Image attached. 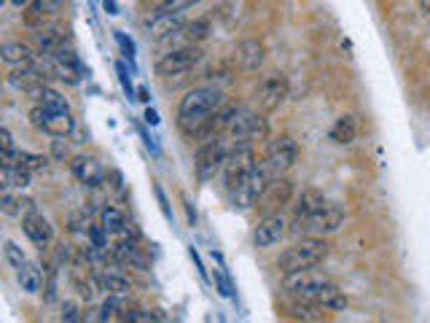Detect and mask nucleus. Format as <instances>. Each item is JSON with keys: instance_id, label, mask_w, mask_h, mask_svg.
<instances>
[{"instance_id": "obj_1", "label": "nucleus", "mask_w": 430, "mask_h": 323, "mask_svg": "<svg viewBox=\"0 0 430 323\" xmlns=\"http://www.w3.org/2000/svg\"><path fill=\"white\" fill-rule=\"evenodd\" d=\"M224 89L221 86H196V89H189L186 97L178 102V114H175V121H178V130L186 137H194L202 124H205L221 105H224Z\"/></svg>"}, {"instance_id": "obj_2", "label": "nucleus", "mask_w": 430, "mask_h": 323, "mask_svg": "<svg viewBox=\"0 0 430 323\" xmlns=\"http://www.w3.org/2000/svg\"><path fill=\"white\" fill-rule=\"evenodd\" d=\"M282 289L288 291L296 299H307L315 305L326 307V310H344L347 307V296L344 291L320 275H312L310 270H301V273H288L282 280Z\"/></svg>"}, {"instance_id": "obj_3", "label": "nucleus", "mask_w": 430, "mask_h": 323, "mask_svg": "<svg viewBox=\"0 0 430 323\" xmlns=\"http://www.w3.org/2000/svg\"><path fill=\"white\" fill-rule=\"evenodd\" d=\"M328 251H331V245H328L326 238H320V235H304L296 245L285 248V251L280 254L277 267H280L285 275L301 273V270H312V267H317V264L326 261Z\"/></svg>"}, {"instance_id": "obj_4", "label": "nucleus", "mask_w": 430, "mask_h": 323, "mask_svg": "<svg viewBox=\"0 0 430 323\" xmlns=\"http://www.w3.org/2000/svg\"><path fill=\"white\" fill-rule=\"evenodd\" d=\"M224 137L237 149V146H250L253 140H266L269 137V124L264 116H258L248 108H240L237 116L231 119L229 130L224 132Z\"/></svg>"}, {"instance_id": "obj_5", "label": "nucleus", "mask_w": 430, "mask_h": 323, "mask_svg": "<svg viewBox=\"0 0 430 323\" xmlns=\"http://www.w3.org/2000/svg\"><path fill=\"white\" fill-rule=\"evenodd\" d=\"M231 151H234V146H231L224 135L213 137V140H205V143L199 146V151H196V159H194V167H196L199 181L215 178V172L224 170L226 159H229V153Z\"/></svg>"}, {"instance_id": "obj_6", "label": "nucleus", "mask_w": 430, "mask_h": 323, "mask_svg": "<svg viewBox=\"0 0 430 323\" xmlns=\"http://www.w3.org/2000/svg\"><path fill=\"white\" fill-rule=\"evenodd\" d=\"M342 224H344L342 205L328 202L323 210H317V213L310 216V219H293L291 232L293 235H320V238H326V235L339 232Z\"/></svg>"}, {"instance_id": "obj_7", "label": "nucleus", "mask_w": 430, "mask_h": 323, "mask_svg": "<svg viewBox=\"0 0 430 323\" xmlns=\"http://www.w3.org/2000/svg\"><path fill=\"white\" fill-rule=\"evenodd\" d=\"M205 60V51L199 49L196 43H189V46H180V49H172L167 54H162L156 60V76L162 78H170V76H178V73H189L194 70L199 62Z\"/></svg>"}, {"instance_id": "obj_8", "label": "nucleus", "mask_w": 430, "mask_h": 323, "mask_svg": "<svg viewBox=\"0 0 430 323\" xmlns=\"http://www.w3.org/2000/svg\"><path fill=\"white\" fill-rule=\"evenodd\" d=\"M299 159V146L291 135H280L275 140H269L266 153H264V167L269 170L272 178H280L291 170Z\"/></svg>"}, {"instance_id": "obj_9", "label": "nucleus", "mask_w": 430, "mask_h": 323, "mask_svg": "<svg viewBox=\"0 0 430 323\" xmlns=\"http://www.w3.org/2000/svg\"><path fill=\"white\" fill-rule=\"evenodd\" d=\"M256 153H253L250 146H237L234 151L229 153V159H226L224 165V181L229 194H234L250 178V172L256 170Z\"/></svg>"}, {"instance_id": "obj_10", "label": "nucleus", "mask_w": 430, "mask_h": 323, "mask_svg": "<svg viewBox=\"0 0 430 323\" xmlns=\"http://www.w3.org/2000/svg\"><path fill=\"white\" fill-rule=\"evenodd\" d=\"M30 124L52 137H68L76 130V121L70 116V111H49L43 105H35L30 111Z\"/></svg>"}, {"instance_id": "obj_11", "label": "nucleus", "mask_w": 430, "mask_h": 323, "mask_svg": "<svg viewBox=\"0 0 430 323\" xmlns=\"http://www.w3.org/2000/svg\"><path fill=\"white\" fill-rule=\"evenodd\" d=\"M272 184V175H269V170L264 167V162L261 165H256V170L250 172V178L242 184L231 197H234V205L237 207H242V210H248V207H253V205L258 202V197L266 191V186Z\"/></svg>"}, {"instance_id": "obj_12", "label": "nucleus", "mask_w": 430, "mask_h": 323, "mask_svg": "<svg viewBox=\"0 0 430 323\" xmlns=\"http://www.w3.org/2000/svg\"><path fill=\"white\" fill-rule=\"evenodd\" d=\"M285 97H288V78L282 73L264 76V81L258 84V108L264 114H272V111H277L282 105Z\"/></svg>"}, {"instance_id": "obj_13", "label": "nucleus", "mask_w": 430, "mask_h": 323, "mask_svg": "<svg viewBox=\"0 0 430 323\" xmlns=\"http://www.w3.org/2000/svg\"><path fill=\"white\" fill-rule=\"evenodd\" d=\"M189 27V17L186 11H170V14H154L145 22V33L151 41H164L172 35L183 33Z\"/></svg>"}, {"instance_id": "obj_14", "label": "nucleus", "mask_w": 430, "mask_h": 323, "mask_svg": "<svg viewBox=\"0 0 430 323\" xmlns=\"http://www.w3.org/2000/svg\"><path fill=\"white\" fill-rule=\"evenodd\" d=\"M293 200V184L288 178H272V184L266 186V191L258 197L256 207L264 213V216H269V213H280V207H285V205H291Z\"/></svg>"}, {"instance_id": "obj_15", "label": "nucleus", "mask_w": 430, "mask_h": 323, "mask_svg": "<svg viewBox=\"0 0 430 323\" xmlns=\"http://www.w3.org/2000/svg\"><path fill=\"white\" fill-rule=\"evenodd\" d=\"M285 232H288V221L280 213H269V216H264L256 224V229H253V245L256 248H272V245H277L280 240L285 238Z\"/></svg>"}, {"instance_id": "obj_16", "label": "nucleus", "mask_w": 430, "mask_h": 323, "mask_svg": "<svg viewBox=\"0 0 430 323\" xmlns=\"http://www.w3.org/2000/svg\"><path fill=\"white\" fill-rule=\"evenodd\" d=\"M70 172H73V178H76L78 184H84V186H89V188H97L105 184L103 165H100L94 156H84V153L73 156V159H70Z\"/></svg>"}, {"instance_id": "obj_17", "label": "nucleus", "mask_w": 430, "mask_h": 323, "mask_svg": "<svg viewBox=\"0 0 430 323\" xmlns=\"http://www.w3.org/2000/svg\"><path fill=\"white\" fill-rule=\"evenodd\" d=\"M237 111H240V105H229V102H224L210 119L202 124V130L194 135V140H199V143H205V140H213V137H221L229 130V124H231V119L237 116Z\"/></svg>"}, {"instance_id": "obj_18", "label": "nucleus", "mask_w": 430, "mask_h": 323, "mask_svg": "<svg viewBox=\"0 0 430 323\" xmlns=\"http://www.w3.org/2000/svg\"><path fill=\"white\" fill-rule=\"evenodd\" d=\"M6 84L17 92H35L38 86H43V70H38L35 65H17L8 70Z\"/></svg>"}, {"instance_id": "obj_19", "label": "nucleus", "mask_w": 430, "mask_h": 323, "mask_svg": "<svg viewBox=\"0 0 430 323\" xmlns=\"http://www.w3.org/2000/svg\"><path fill=\"white\" fill-rule=\"evenodd\" d=\"M22 232L27 235L30 242H35L38 248H46L49 242L54 240V226L41 213H30L22 219Z\"/></svg>"}, {"instance_id": "obj_20", "label": "nucleus", "mask_w": 430, "mask_h": 323, "mask_svg": "<svg viewBox=\"0 0 430 323\" xmlns=\"http://www.w3.org/2000/svg\"><path fill=\"white\" fill-rule=\"evenodd\" d=\"M33 41H35V49L41 51L43 57H54L59 49H65V30L46 25L41 30H35Z\"/></svg>"}, {"instance_id": "obj_21", "label": "nucleus", "mask_w": 430, "mask_h": 323, "mask_svg": "<svg viewBox=\"0 0 430 323\" xmlns=\"http://www.w3.org/2000/svg\"><path fill=\"white\" fill-rule=\"evenodd\" d=\"M326 205H328V200L323 191H317V188H304V191L299 194L296 205H293V219H310V216H315L317 210H323Z\"/></svg>"}, {"instance_id": "obj_22", "label": "nucleus", "mask_w": 430, "mask_h": 323, "mask_svg": "<svg viewBox=\"0 0 430 323\" xmlns=\"http://www.w3.org/2000/svg\"><path fill=\"white\" fill-rule=\"evenodd\" d=\"M237 60H240V68L245 73H256L264 65V43L256 41V38L242 41L240 49H237Z\"/></svg>"}, {"instance_id": "obj_23", "label": "nucleus", "mask_w": 430, "mask_h": 323, "mask_svg": "<svg viewBox=\"0 0 430 323\" xmlns=\"http://www.w3.org/2000/svg\"><path fill=\"white\" fill-rule=\"evenodd\" d=\"M52 65H54V70L59 73V78H70V81H76V78L84 73V65H81V60L76 57V51L73 49L57 51L52 57Z\"/></svg>"}, {"instance_id": "obj_24", "label": "nucleus", "mask_w": 430, "mask_h": 323, "mask_svg": "<svg viewBox=\"0 0 430 323\" xmlns=\"http://www.w3.org/2000/svg\"><path fill=\"white\" fill-rule=\"evenodd\" d=\"M0 57L6 65L17 68V65H33L35 60V51L30 43H22V41H11V43H3L0 49Z\"/></svg>"}, {"instance_id": "obj_25", "label": "nucleus", "mask_w": 430, "mask_h": 323, "mask_svg": "<svg viewBox=\"0 0 430 323\" xmlns=\"http://www.w3.org/2000/svg\"><path fill=\"white\" fill-rule=\"evenodd\" d=\"M355 137H358V121H355V116H350V114L339 116L336 124L331 127V140L339 143V146H350Z\"/></svg>"}, {"instance_id": "obj_26", "label": "nucleus", "mask_w": 430, "mask_h": 323, "mask_svg": "<svg viewBox=\"0 0 430 323\" xmlns=\"http://www.w3.org/2000/svg\"><path fill=\"white\" fill-rule=\"evenodd\" d=\"M94 283L103 291H108V294H119V296H127L132 291V280L119 273H97L94 275Z\"/></svg>"}, {"instance_id": "obj_27", "label": "nucleus", "mask_w": 430, "mask_h": 323, "mask_svg": "<svg viewBox=\"0 0 430 323\" xmlns=\"http://www.w3.org/2000/svg\"><path fill=\"white\" fill-rule=\"evenodd\" d=\"M17 277L24 294H38L41 286H43V273H41V267L33 264V261H24L17 270Z\"/></svg>"}, {"instance_id": "obj_28", "label": "nucleus", "mask_w": 430, "mask_h": 323, "mask_svg": "<svg viewBox=\"0 0 430 323\" xmlns=\"http://www.w3.org/2000/svg\"><path fill=\"white\" fill-rule=\"evenodd\" d=\"M113 256L124 261V264H132V267H140V270H145L148 267V261H145V256L140 254V248L135 242H119V245H113Z\"/></svg>"}, {"instance_id": "obj_29", "label": "nucleus", "mask_w": 430, "mask_h": 323, "mask_svg": "<svg viewBox=\"0 0 430 323\" xmlns=\"http://www.w3.org/2000/svg\"><path fill=\"white\" fill-rule=\"evenodd\" d=\"M30 95H35L38 105H43V108H49V111H70L68 100H65L57 89H52V86H38V89L30 92Z\"/></svg>"}, {"instance_id": "obj_30", "label": "nucleus", "mask_w": 430, "mask_h": 323, "mask_svg": "<svg viewBox=\"0 0 430 323\" xmlns=\"http://www.w3.org/2000/svg\"><path fill=\"white\" fill-rule=\"evenodd\" d=\"M24 14H22V22L30 27V30H41V27H46V17L49 14H54V11H49L43 3H38V0H33L27 8H22Z\"/></svg>"}, {"instance_id": "obj_31", "label": "nucleus", "mask_w": 430, "mask_h": 323, "mask_svg": "<svg viewBox=\"0 0 430 323\" xmlns=\"http://www.w3.org/2000/svg\"><path fill=\"white\" fill-rule=\"evenodd\" d=\"M100 221H103V229L108 235H124L127 232V219H124V213H121L119 207H103V213H100Z\"/></svg>"}, {"instance_id": "obj_32", "label": "nucleus", "mask_w": 430, "mask_h": 323, "mask_svg": "<svg viewBox=\"0 0 430 323\" xmlns=\"http://www.w3.org/2000/svg\"><path fill=\"white\" fill-rule=\"evenodd\" d=\"M127 310H129V307H127V302H124V296H119V294H110L103 305H100V321L124 318V312H127Z\"/></svg>"}, {"instance_id": "obj_33", "label": "nucleus", "mask_w": 430, "mask_h": 323, "mask_svg": "<svg viewBox=\"0 0 430 323\" xmlns=\"http://www.w3.org/2000/svg\"><path fill=\"white\" fill-rule=\"evenodd\" d=\"M183 33L189 35L191 43H202L213 33V17H196L194 22H189V27Z\"/></svg>"}, {"instance_id": "obj_34", "label": "nucleus", "mask_w": 430, "mask_h": 323, "mask_svg": "<svg viewBox=\"0 0 430 323\" xmlns=\"http://www.w3.org/2000/svg\"><path fill=\"white\" fill-rule=\"evenodd\" d=\"M17 165H24L27 170L33 172H43L49 167V156H43V153H27V151H19V159Z\"/></svg>"}, {"instance_id": "obj_35", "label": "nucleus", "mask_w": 430, "mask_h": 323, "mask_svg": "<svg viewBox=\"0 0 430 323\" xmlns=\"http://www.w3.org/2000/svg\"><path fill=\"white\" fill-rule=\"evenodd\" d=\"M317 307H320V305H315V302H307V299H301V305H293L291 312H293V318H299V321H320L323 315L317 312Z\"/></svg>"}, {"instance_id": "obj_36", "label": "nucleus", "mask_w": 430, "mask_h": 323, "mask_svg": "<svg viewBox=\"0 0 430 323\" xmlns=\"http://www.w3.org/2000/svg\"><path fill=\"white\" fill-rule=\"evenodd\" d=\"M199 0H159L154 14H170V11H186L191 6H196Z\"/></svg>"}, {"instance_id": "obj_37", "label": "nucleus", "mask_w": 430, "mask_h": 323, "mask_svg": "<svg viewBox=\"0 0 430 323\" xmlns=\"http://www.w3.org/2000/svg\"><path fill=\"white\" fill-rule=\"evenodd\" d=\"M3 254H6V261H8L14 270H19V267L27 261V259H24V254H22V248H19V245H14V242H6Z\"/></svg>"}, {"instance_id": "obj_38", "label": "nucleus", "mask_w": 430, "mask_h": 323, "mask_svg": "<svg viewBox=\"0 0 430 323\" xmlns=\"http://www.w3.org/2000/svg\"><path fill=\"white\" fill-rule=\"evenodd\" d=\"M0 210H3L6 216H19V197L17 194L6 191V194H3V200H0Z\"/></svg>"}, {"instance_id": "obj_39", "label": "nucleus", "mask_w": 430, "mask_h": 323, "mask_svg": "<svg viewBox=\"0 0 430 323\" xmlns=\"http://www.w3.org/2000/svg\"><path fill=\"white\" fill-rule=\"evenodd\" d=\"M62 321H68V323H73V321H81V307H78V302H62V315H59Z\"/></svg>"}, {"instance_id": "obj_40", "label": "nucleus", "mask_w": 430, "mask_h": 323, "mask_svg": "<svg viewBox=\"0 0 430 323\" xmlns=\"http://www.w3.org/2000/svg\"><path fill=\"white\" fill-rule=\"evenodd\" d=\"M52 156H54V159H59V162H65V159H70L68 146H65L62 140H54V146H52Z\"/></svg>"}, {"instance_id": "obj_41", "label": "nucleus", "mask_w": 430, "mask_h": 323, "mask_svg": "<svg viewBox=\"0 0 430 323\" xmlns=\"http://www.w3.org/2000/svg\"><path fill=\"white\" fill-rule=\"evenodd\" d=\"M30 213H38V210H35V200H30V197H19V216L24 219V216H30Z\"/></svg>"}, {"instance_id": "obj_42", "label": "nucleus", "mask_w": 430, "mask_h": 323, "mask_svg": "<svg viewBox=\"0 0 430 323\" xmlns=\"http://www.w3.org/2000/svg\"><path fill=\"white\" fill-rule=\"evenodd\" d=\"M103 226H89V235H92V242L94 248H105V240H103Z\"/></svg>"}, {"instance_id": "obj_43", "label": "nucleus", "mask_w": 430, "mask_h": 323, "mask_svg": "<svg viewBox=\"0 0 430 323\" xmlns=\"http://www.w3.org/2000/svg\"><path fill=\"white\" fill-rule=\"evenodd\" d=\"M38 3H43V6H46L49 11H57V8L62 6V0H38Z\"/></svg>"}, {"instance_id": "obj_44", "label": "nucleus", "mask_w": 430, "mask_h": 323, "mask_svg": "<svg viewBox=\"0 0 430 323\" xmlns=\"http://www.w3.org/2000/svg\"><path fill=\"white\" fill-rule=\"evenodd\" d=\"M33 0H11V6H17V8H27Z\"/></svg>"}, {"instance_id": "obj_45", "label": "nucleus", "mask_w": 430, "mask_h": 323, "mask_svg": "<svg viewBox=\"0 0 430 323\" xmlns=\"http://www.w3.org/2000/svg\"><path fill=\"white\" fill-rule=\"evenodd\" d=\"M145 119L151 121V124H156V121H159V119H156V111H151V108H148V111H145Z\"/></svg>"}, {"instance_id": "obj_46", "label": "nucleus", "mask_w": 430, "mask_h": 323, "mask_svg": "<svg viewBox=\"0 0 430 323\" xmlns=\"http://www.w3.org/2000/svg\"><path fill=\"white\" fill-rule=\"evenodd\" d=\"M420 11H425V14H430V0H420Z\"/></svg>"}]
</instances>
